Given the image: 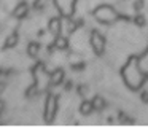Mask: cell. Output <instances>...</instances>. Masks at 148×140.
<instances>
[{"instance_id":"obj_14","label":"cell","mask_w":148,"mask_h":140,"mask_svg":"<svg viewBox=\"0 0 148 140\" xmlns=\"http://www.w3.org/2000/svg\"><path fill=\"white\" fill-rule=\"evenodd\" d=\"M46 2H48V0H37V2H35V8H42V6H45Z\"/></svg>"},{"instance_id":"obj_11","label":"cell","mask_w":148,"mask_h":140,"mask_svg":"<svg viewBox=\"0 0 148 140\" xmlns=\"http://www.w3.org/2000/svg\"><path fill=\"white\" fill-rule=\"evenodd\" d=\"M92 107H94V110H97V111L103 110V107H105V102H103V99H102V97H96V99L92 100Z\"/></svg>"},{"instance_id":"obj_15","label":"cell","mask_w":148,"mask_h":140,"mask_svg":"<svg viewBox=\"0 0 148 140\" xmlns=\"http://www.w3.org/2000/svg\"><path fill=\"white\" fill-rule=\"evenodd\" d=\"M142 5H143V2H142V0H140V2H137V3H134V8H135V10H137V11H138V10H140V8H142Z\"/></svg>"},{"instance_id":"obj_4","label":"cell","mask_w":148,"mask_h":140,"mask_svg":"<svg viewBox=\"0 0 148 140\" xmlns=\"http://www.w3.org/2000/svg\"><path fill=\"white\" fill-rule=\"evenodd\" d=\"M73 5H75V0H56V6L67 18L73 14Z\"/></svg>"},{"instance_id":"obj_9","label":"cell","mask_w":148,"mask_h":140,"mask_svg":"<svg viewBox=\"0 0 148 140\" xmlns=\"http://www.w3.org/2000/svg\"><path fill=\"white\" fill-rule=\"evenodd\" d=\"M94 110L92 107V102H83V104L80 105V111L83 115H91V111Z\"/></svg>"},{"instance_id":"obj_18","label":"cell","mask_w":148,"mask_h":140,"mask_svg":"<svg viewBox=\"0 0 148 140\" xmlns=\"http://www.w3.org/2000/svg\"><path fill=\"white\" fill-rule=\"evenodd\" d=\"M3 89H5V84H3V83H0V92L3 91Z\"/></svg>"},{"instance_id":"obj_12","label":"cell","mask_w":148,"mask_h":140,"mask_svg":"<svg viewBox=\"0 0 148 140\" xmlns=\"http://www.w3.org/2000/svg\"><path fill=\"white\" fill-rule=\"evenodd\" d=\"M38 51H40V45L38 43H30L29 45V54L32 57H35L37 54H38Z\"/></svg>"},{"instance_id":"obj_1","label":"cell","mask_w":148,"mask_h":140,"mask_svg":"<svg viewBox=\"0 0 148 140\" xmlns=\"http://www.w3.org/2000/svg\"><path fill=\"white\" fill-rule=\"evenodd\" d=\"M94 16H96L97 21H100L102 24H112L115 22L116 19L119 18V14L112 8V6H107V5H102L94 11Z\"/></svg>"},{"instance_id":"obj_8","label":"cell","mask_w":148,"mask_h":140,"mask_svg":"<svg viewBox=\"0 0 148 140\" xmlns=\"http://www.w3.org/2000/svg\"><path fill=\"white\" fill-rule=\"evenodd\" d=\"M26 14H27V5H26V3L18 5L16 10H14V16H16V18H24Z\"/></svg>"},{"instance_id":"obj_13","label":"cell","mask_w":148,"mask_h":140,"mask_svg":"<svg viewBox=\"0 0 148 140\" xmlns=\"http://www.w3.org/2000/svg\"><path fill=\"white\" fill-rule=\"evenodd\" d=\"M134 21H135V24H137V25H143L145 24V18H143V16H137Z\"/></svg>"},{"instance_id":"obj_2","label":"cell","mask_w":148,"mask_h":140,"mask_svg":"<svg viewBox=\"0 0 148 140\" xmlns=\"http://www.w3.org/2000/svg\"><path fill=\"white\" fill-rule=\"evenodd\" d=\"M56 111H58V100H56L54 95H49L45 104V121L46 123H53V119L56 116Z\"/></svg>"},{"instance_id":"obj_6","label":"cell","mask_w":148,"mask_h":140,"mask_svg":"<svg viewBox=\"0 0 148 140\" xmlns=\"http://www.w3.org/2000/svg\"><path fill=\"white\" fill-rule=\"evenodd\" d=\"M49 32H51L53 35H59L61 34V19L59 18H53L51 21H49Z\"/></svg>"},{"instance_id":"obj_10","label":"cell","mask_w":148,"mask_h":140,"mask_svg":"<svg viewBox=\"0 0 148 140\" xmlns=\"http://www.w3.org/2000/svg\"><path fill=\"white\" fill-rule=\"evenodd\" d=\"M18 43V34H11L5 41V48H14Z\"/></svg>"},{"instance_id":"obj_7","label":"cell","mask_w":148,"mask_h":140,"mask_svg":"<svg viewBox=\"0 0 148 140\" xmlns=\"http://www.w3.org/2000/svg\"><path fill=\"white\" fill-rule=\"evenodd\" d=\"M69 43H67V38H64L61 34L56 35V41H54V48H58V49H67Z\"/></svg>"},{"instance_id":"obj_16","label":"cell","mask_w":148,"mask_h":140,"mask_svg":"<svg viewBox=\"0 0 148 140\" xmlns=\"http://www.w3.org/2000/svg\"><path fill=\"white\" fill-rule=\"evenodd\" d=\"M3 107H5V102H3V100H0V111L3 110Z\"/></svg>"},{"instance_id":"obj_3","label":"cell","mask_w":148,"mask_h":140,"mask_svg":"<svg viewBox=\"0 0 148 140\" xmlns=\"http://www.w3.org/2000/svg\"><path fill=\"white\" fill-rule=\"evenodd\" d=\"M91 45H92L96 54H102L103 49H105V38L99 32H92V35H91Z\"/></svg>"},{"instance_id":"obj_5","label":"cell","mask_w":148,"mask_h":140,"mask_svg":"<svg viewBox=\"0 0 148 140\" xmlns=\"http://www.w3.org/2000/svg\"><path fill=\"white\" fill-rule=\"evenodd\" d=\"M62 80H64V70L62 69H58V70H54V72L51 73V84L53 86H58V84H61L62 83Z\"/></svg>"},{"instance_id":"obj_17","label":"cell","mask_w":148,"mask_h":140,"mask_svg":"<svg viewBox=\"0 0 148 140\" xmlns=\"http://www.w3.org/2000/svg\"><path fill=\"white\" fill-rule=\"evenodd\" d=\"M142 97H143V102H148V94H143Z\"/></svg>"}]
</instances>
